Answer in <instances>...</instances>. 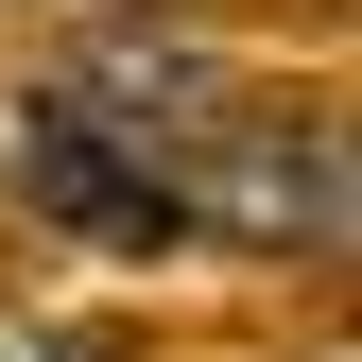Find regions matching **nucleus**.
Here are the masks:
<instances>
[{"mask_svg": "<svg viewBox=\"0 0 362 362\" xmlns=\"http://www.w3.org/2000/svg\"><path fill=\"white\" fill-rule=\"evenodd\" d=\"M173 207L207 242H259V259H345V121L224 86L190 139H173Z\"/></svg>", "mask_w": 362, "mask_h": 362, "instance_id": "f257e3e1", "label": "nucleus"}, {"mask_svg": "<svg viewBox=\"0 0 362 362\" xmlns=\"http://www.w3.org/2000/svg\"><path fill=\"white\" fill-rule=\"evenodd\" d=\"M0 173H18L35 224H69V242H104V259H173L190 242L173 156H139L104 104H69V86H18V104H0Z\"/></svg>", "mask_w": 362, "mask_h": 362, "instance_id": "f03ea898", "label": "nucleus"}, {"mask_svg": "<svg viewBox=\"0 0 362 362\" xmlns=\"http://www.w3.org/2000/svg\"><path fill=\"white\" fill-rule=\"evenodd\" d=\"M52 86H69V104H104L139 156H173V139H190V121L224 104V69L190 52V35H156V18H104V35H86V52H69Z\"/></svg>", "mask_w": 362, "mask_h": 362, "instance_id": "7ed1b4c3", "label": "nucleus"}, {"mask_svg": "<svg viewBox=\"0 0 362 362\" xmlns=\"http://www.w3.org/2000/svg\"><path fill=\"white\" fill-rule=\"evenodd\" d=\"M0 362H86V345H52V328H18V345H0Z\"/></svg>", "mask_w": 362, "mask_h": 362, "instance_id": "20e7f679", "label": "nucleus"}]
</instances>
